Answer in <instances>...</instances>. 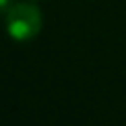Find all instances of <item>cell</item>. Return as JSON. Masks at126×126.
I'll return each mask as SVG.
<instances>
[{"mask_svg":"<svg viewBox=\"0 0 126 126\" xmlns=\"http://www.w3.org/2000/svg\"><path fill=\"white\" fill-rule=\"evenodd\" d=\"M41 25H44L41 13L31 2H15L10 10L4 15V27H6L8 37L19 44L37 37Z\"/></svg>","mask_w":126,"mask_h":126,"instance_id":"obj_1","label":"cell"},{"mask_svg":"<svg viewBox=\"0 0 126 126\" xmlns=\"http://www.w3.org/2000/svg\"><path fill=\"white\" fill-rule=\"evenodd\" d=\"M13 4H15V0H0V15H6Z\"/></svg>","mask_w":126,"mask_h":126,"instance_id":"obj_2","label":"cell"}]
</instances>
